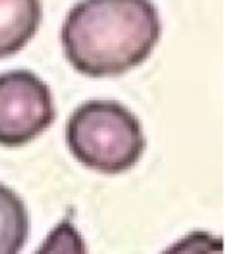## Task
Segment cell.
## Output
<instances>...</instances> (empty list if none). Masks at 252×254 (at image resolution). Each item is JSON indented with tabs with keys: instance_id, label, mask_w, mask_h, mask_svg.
I'll list each match as a JSON object with an SVG mask.
<instances>
[{
	"instance_id": "obj_3",
	"label": "cell",
	"mask_w": 252,
	"mask_h": 254,
	"mask_svg": "<svg viewBox=\"0 0 252 254\" xmlns=\"http://www.w3.org/2000/svg\"><path fill=\"white\" fill-rule=\"evenodd\" d=\"M54 120V97L42 78L28 69L0 74V145H26Z\"/></svg>"
},
{
	"instance_id": "obj_1",
	"label": "cell",
	"mask_w": 252,
	"mask_h": 254,
	"mask_svg": "<svg viewBox=\"0 0 252 254\" xmlns=\"http://www.w3.org/2000/svg\"><path fill=\"white\" fill-rule=\"evenodd\" d=\"M161 30L152 0H80L64 19L61 42L78 73L119 76L149 59Z\"/></svg>"
},
{
	"instance_id": "obj_7",
	"label": "cell",
	"mask_w": 252,
	"mask_h": 254,
	"mask_svg": "<svg viewBox=\"0 0 252 254\" xmlns=\"http://www.w3.org/2000/svg\"><path fill=\"white\" fill-rule=\"evenodd\" d=\"M219 251H221V239L211 237L204 232L201 234L195 232L162 254H212Z\"/></svg>"
},
{
	"instance_id": "obj_2",
	"label": "cell",
	"mask_w": 252,
	"mask_h": 254,
	"mask_svg": "<svg viewBox=\"0 0 252 254\" xmlns=\"http://www.w3.org/2000/svg\"><path fill=\"white\" fill-rule=\"evenodd\" d=\"M66 144L74 159L105 175L128 171L145 151L138 118L116 101H88L66 123Z\"/></svg>"
},
{
	"instance_id": "obj_4",
	"label": "cell",
	"mask_w": 252,
	"mask_h": 254,
	"mask_svg": "<svg viewBox=\"0 0 252 254\" xmlns=\"http://www.w3.org/2000/svg\"><path fill=\"white\" fill-rule=\"evenodd\" d=\"M42 0H0V59L17 54L37 35Z\"/></svg>"
},
{
	"instance_id": "obj_5",
	"label": "cell",
	"mask_w": 252,
	"mask_h": 254,
	"mask_svg": "<svg viewBox=\"0 0 252 254\" xmlns=\"http://www.w3.org/2000/svg\"><path fill=\"white\" fill-rule=\"evenodd\" d=\"M30 235V214L23 199L0 184V254H19Z\"/></svg>"
},
{
	"instance_id": "obj_6",
	"label": "cell",
	"mask_w": 252,
	"mask_h": 254,
	"mask_svg": "<svg viewBox=\"0 0 252 254\" xmlns=\"http://www.w3.org/2000/svg\"><path fill=\"white\" fill-rule=\"evenodd\" d=\"M35 254H87V246L67 216L47 235Z\"/></svg>"
}]
</instances>
